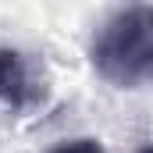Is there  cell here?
Returning a JSON list of instances; mask_svg holds the SVG:
<instances>
[{
  "label": "cell",
  "mask_w": 153,
  "mask_h": 153,
  "mask_svg": "<svg viewBox=\"0 0 153 153\" xmlns=\"http://www.w3.org/2000/svg\"><path fill=\"white\" fill-rule=\"evenodd\" d=\"M50 153H107V150L100 146V139L82 135V139H64V143H57Z\"/></svg>",
  "instance_id": "cell-3"
},
{
  "label": "cell",
  "mask_w": 153,
  "mask_h": 153,
  "mask_svg": "<svg viewBox=\"0 0 153 153\" xmlns=\"http://www.w3.org/2000/svg\"><path fill=\"white\" fill-rule=\"evenodd\" d=\"M0 100L18 114L43 107V100H46L43 68L29 53L11 50V46H0Z\"/></svg>",
  "instance_id": "cell-2"
},
{
  "label": "cell",
  "mask_w": 153,
  "mask_h": 153,
  "mask_svg": "<svg viewBox=\"0 0 153 153\" xmlns=\"http://www.w3.org/2000/svg\"><path fill=\"white\" fill-rule=\"evenodd\" d=\"M135 153H153V143H143V146H139Z\"/></svg>",
  "instance_id": "cell-4"
},
{
  "label": "cell",
  "mask_w": 153,
  "mask_h": 153,
  "mask_svg": "<svg viewBox=\"0 0 153 153\" xmlns=\"http://www.w3.org/2000/svg\"><path fill=\"white\" fill-rule=\"evenodd\" d=\"M89 61L114 89H139L153 82V4H132L111 14L93 36Z\"/></svg>",
  "instance_id": "cell-1"
}]
</instances>
